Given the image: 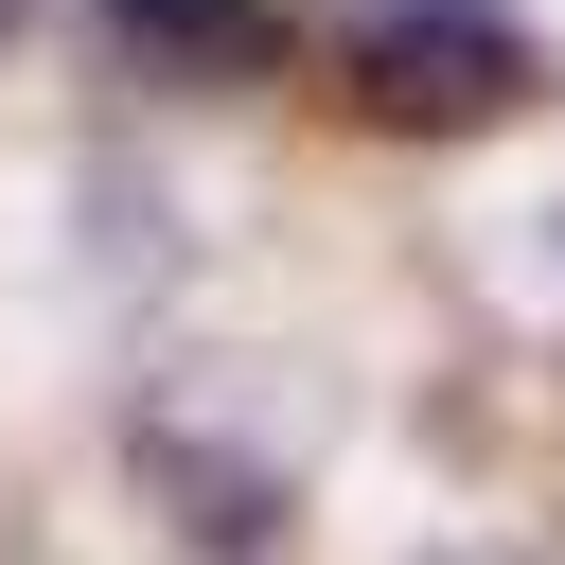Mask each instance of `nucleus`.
<instances>
[{
    "label": "nucleus",
    "mask_w": 565,
    "mask_h": 565,
    "mask_svg": "<svg viewBox=\"0 0 565 565\" xmlns=\"http://www.w3.org/2000/svg\"><path fill=\"white\" fill-rule=\"evenodd\" d=\"M141 494L194 530V547H265L282 512H300V477H318V441H335V388L318 371H282V353H230V335H194V353H159L141 371Z\"/></svg>",
    "instance_id": "obj_1"
},
{
    "label": "nucleus",
    "mask_w": 565,
    "mask_h": 565,
    "mask_svg": "<svg viewBox=\"0 0 565 565\" xmlns=\"http://www.w3.org/2000/svg\"><path fill=\"white\" fill-rule=\"evenodd\" d=\"M318 71L371 141H494L547 53L512 35V0H318Z\"/></svg>",
    "instance_id": "obj_2"
},
{
    "label": "nucleus",
    "mask_w": 565,
    "mask_h": 565,
    "mask_svg": "<svg viewBox=\"0 0 565 565\" xmlns=\"http://www.w3.org/2000/svg\"><path fill=\"white\" fill-rule=\"evenodd\" d=\"M106 18V53L141 71V88H194V106H230V88H282L300 71V0H88Z\"/></svg>",
    "instance_id": "obj_3"
},
{
    "label": "nucleus",
    "mask_w": 565,
    "mask_h": 565,
    "mask_svg": "<svg viewBox=\"0 0 565 565\" xmlns=\"http://www.w3.org/2000/svg\"><path fill=\"white\" fill-rule=\"evenodd\" d=\"M424 565H530V547H424Z\"/></svg>",
    "instance_id": "obj_4"
},
{
    "label": "nucleus",
    "mask_w": 565,
    "mask_h": 565,
    "mask_svg": "<svg viewBox=\"0 0 565 565\" xmlns=\"http://www.w3.org/2000/svg\"><path fill=\"white\" fill-rule=\"evenodd\" d=\"M18 18H35V0H0V35H18Z\"/></svg>",
    "instance_id": "obj_5"
},
{
    "label": "nucleus",
    "mask_w": 565,
    "mask_h": 565,
    "mask_svg": "<svg viewBox=\"0 0 565 565\" xmlns=\"http://www.w3.org/2000/svg\"><path fill=\"white\" fill-rule=\"evenodd\" d=\"M0 565H35V547H0Z\"/></svg>",
    "instance_id": "obj_6"
}]
</instances>
